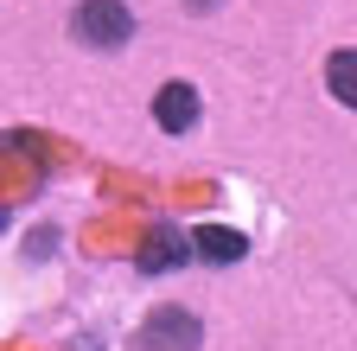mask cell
Returning <instances> with one entry per match:
<instances>
[{"label":"cell","instance_id":"1","mask_svg":"<svg viewBox=\"0 0 357 351\" xmlns=\"http://www.w3.org/2000/svg\"><path fill=\"white\" fill-rule=\"evenodd\" d=\"M128 32H134V13L121 7V0H83L77 7V38H89L96 52L128 45Z\"/></svg>","mask_w":357,"mask_h":351},{"label":"cell","instance_id":"2","mask_svg":"<svg viewBox=\"0 0 357 351\" xmlns=\"http://www.w3.org/2000/svg\"><path fill=\"white\" fill-rule=\"evenodd\" d=\"M153 121L166 128V135H185V128L198 121V90L192 83H166V90L153 96Z\"/></svg>","mask_w":357,"mask_h":351},{"label":"cell","instance_id":"3","mask_svg":"<svg viewBox=\"0 0 357 351\" xmlns=\"http://www.w3.org/2000/svg\"><path fill=\"white\" fill-rule=\"evenodd\" d=\"M185 237H178L172 224H160V230H147V243H141V269L147 275H160V269H172V262H185Z\"/></svg>","mask_w":357,"mask_h":351},{"label":"cell","instance_id":"4","mask_svg":"<svg viewBox=\"0 0 357 351\" xmlns=\"http://www.w3.org/2000/svg\"><path fill=\"white\" fill-rule=\"evenodd\" d=\"M192 249H204V262H236L249 243H243L236 230H223V224H198V230H192Z\"/></svg>","mask_w":357,"mask_h":351},{"label":"cell","instance_id":"5","mask_svg":"<svg viewBox=\"0 0 357 351\" xmlns=\"http://www.w3.org/2000/svg\"><path fill=\"white\" fill-rule=\"evenodd\" d=\"M326 83H332V96H338L344 109H357V52H332Z\"/></svg>","mask_w":357,"mask_h":351},{"label":"cell","instance_id":"6","mask_svg":"<svg viewBox=\"0 0 357 351\" xmlns=\"http://www.w3.org/2000/svg\"><path fill=\"white\" fill-rule=\"evenodd\" d=\"M198 7H211V0H198Z\"/></svg>","mask_w":357,"mask_h":351}]
</instances>
